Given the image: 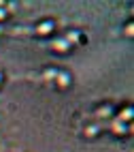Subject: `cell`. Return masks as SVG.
<instances>
[{
  "label": "cell",
  "mask_w": 134,
  "mask_h": 152,
  "mask_svg": "<svg viewBox=\"0 0 134 152\" xmlns=\"http://www.w3.org/2000/svg\"><path fill=\"white\" fill-rule=\"evenodd\" d=\"M55 84H58V86H60L62 90H64V88H68V84H70V75H68V73H60V75H58V82H55Z\"/></svg>",
  "instance_id": "cell-5"
},
{
  "label": "cell",
  "mask_w": 134,
  "mask_h": 152,
  "mask_svg": "<svg viewBox=\"0 0 134 152\" xmlns=\"http://www.w3.org/2000/svg\"><path fill=\"white\" fill-rule=\"evenodd\" d=\"M53 49H55L58 54H66L68 49H70V45L64 41V39H55V41H53Z\"/></svg>",
  "instance_id": "cell-3"
},
{
  "label": "cell",
  "mask_w": 134,
  "mask_h": 152,
  "mask_svg": "<svg viewBox=\"0 0 134 152\" xmlns=\"http://www.w3.org/2000/svg\"><path fill=\"white\" fill-rule=\"evenodd\" d=\"M132 30H134V24H132V22H128V24H126V34H128V37H132V34H134Z\"/></svg>",
  "instance_id": "cell-7"
},
{
  "label": "cell",
  "mask_w": 134,
  "mask_h": 152,
  "mask_svg": "<svg viewBox=\"0 0 134 152\" xmlns=\"http://www.w3.org/2000/svg\"><path fill=\"white\" fill-rule=\"evenodd\" d=\"M62 39H64V41H66L70 47H73V45H81V43H85V34L81 32V30H70V32H66Z\"/></svg>",
  "instance_id": "cell-2"
},
{
  "label": "cell",
  "mask_w": 134,
  "mask_h": 152,
  "mask_svg": "<svg viewBox=\"0 0 134 152\" xmlns=\"http://www.w3.org/2000/svg\"><path fill=\"white\" fill-rule=\"evenodd\" d=\"M2 82H4V75H2V73H0V86H2Z\"/></svg>",
  "instance_id": "cell-9"
},
{
  "label": "cell",
  "mask_w": 134,
  "mask_h": 152,
  "mask_svg": "<svg viewBox=\"0 0 134 152\" xmlns=\"http://www.w3.org/2000/svg\"><path fill=\"white\" fill-rule=\"evenodd\" d=\"M6 19V2H0V22Z\"/></svg>",
  "instance_id": "cell-6"
},
{
  "label": "cell",
  "mask_w": 134,
  "mask_h": 152,
  "mask_svg": "<svg viewBox=\"0 0 134 152\" xmlns=\"http://www.w3.org/2000/svg\"><path fill=\"white\" fill-rule=\"evenodd\" d=\"M55 32V22L53 19H43V22L36 24V34L38 37H51Z\"/></svg>",
  "instance_id": "cell-1"
},
{
  "label": "cell",
  "mask_w": 134,
  "mask_h": 152,
  "mask_svg": "<svg viewBox=\"0 0 134 152\" xmlns=\"http://www.w3.org/2000/svg\"><path fill=\"white\" fill-rule=\"evenodd\" d=\"M117 120H119V122H121V120H123V122H130V120H132V105L123 107V111L117 114Z\"/></svg>",
  "instance_id": "cell-4"
},
{
  "label": "cell",
  "mask_w": 134,
  "mask_h": 152,
  "mask_svg": "<svg viewBox=\"0 0 134 152\" xmlns=\"http://www.w3.org/2000/svg\"><path fill=\"white\" fill-rule=\"evenodd\" d=\"M98 114H111V107H100Z\"/></svg>",
  "instance_id": "cell-8"
}]
</instances>
